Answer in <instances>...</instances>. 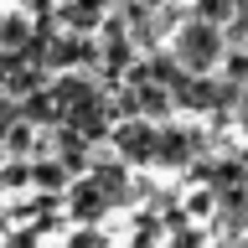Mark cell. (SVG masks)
<instances>
[{
    "mask_svg": "<svg viewBox=\"0 0 248 248\" xmlns=\"http://www.w3.org/2000/svg\"><path fill=\"white\" fill-rule=\"evenodd\" d=\"M222 46H228L222 21H207V16L191 11V21L176 26V57H181L191 73H212L217 62H222Z\"/></svg>",
    "mask_w": 248,
    "mask_h": 248,
    "instance_id": "cell-1",
    "label": "cell"
},
{
    "mask_svg": "<svg viewBox=\"0 0 248 248\" xmlns=\"http://www.w3.org/2000/svg\"><path fill=\"white\" fill-rule=\"evenodd\" d=\"M52 93H57V104H62V119H73V129L104 135V98H98V88H93L88 78H67Z\"/></svg>",
    "mask_w": 248,
    "mask_h": 248,
    "instance_id": "cell-2",
    "label": "cell"
},
{
    "mask_svg": "<svg viewBox=\"0 0 248 248\" xmlns=\"http://www.w3.org/2000/svg\"><path fill=\"white\" fill-rule=\"evenodd\" d=\"M114 145H119V160L129 166H155V150H160V129L150 119H124L114 129Z\"/></svg>",
    "mask_w": 248,
    "mask_h": 248,
    "instance_id": "cell-3",
    "label": "cell"
},
{
    "mask_svg": "<svg viewBox=\"0 0 248 248\" xmlns=\"http://www.w3.org/2000/svg\"><path fill=\"white\" fill-rule=\"evenodd\" d=\"M202 140L191 135V129H176V124H166L160 129V150H155V166H186L191 155H197Z\"/></svg>",
    "mask_w": 248,
    "mask_h": 248,
    "instance_id": "cell-4",
    "label": "cell"
},
{
    "mask_svg": "<svg viewBox=\"0 0 248 248\" xmlns=\"http://www.w3.org/2000/svg\"><path fill=\"white\" fill-rule=\"evenodd\" d=\"M108 207H114V202H108V191H104L98 181H93V176L73 186V217H78V222H98V217H104Z\"/></svg>",
    "mask_w": 248,
    "mask_h": 248,
    "instance_id": "cell-5",
    "label": "cell"
},
{
    "mask_svg": "<svg viewBox=\"0 0 248 248\" xmlns=\"http://www.w3.org/2000/svg\"><path fill=\"white\" fill-rule=\"evenodd\" d=\"M135 93H140V114H145V119H166V114H170V104H176V88L155 83V78H140V83H135Z\"/></svg>",
    "mask_w": 248,
    "mask_h": 248,
    "instance_id": "cell-6",
    "label": "cell"
},
{
    "mask_svg": "<svg viewBox=\"0 0 248 248\" xmlns=\"http://www.w3.org/2000/svg\"><path fill=\"white\" fill-rule=\"evenodd\" d=\"M124 166H129V160H124ZM124 166H119V160H114V166H108V160L93 166V181L108 191V202H135V181L124 176Z\"/></svg>",
    "mask_w": 248,
    "mask_h": 248,
    "instance_id": "cell-7",
    "label": "cell"
},
{
    "mask_svg": "<svg viewBox=\"0 0 248 248\" xmlns=\"http://www.w3.org/2000/svg\"><path fill=\"white\" fill-rule=\"evenodd\" d=\"M104 5H108V0H67L62 21H67L73 31H88V26H98V21H108V16H104Z\"/></svg>",
    "mask_w": 248,
    "mask_h": 248,
    "instance_id": "cell-8",
    "label": "cell"
},
{
    "mask_svg": "<svg viewBox=\"0 0 248 248\" xmlns=\"http://www.w3.org/2000/svg\"><path fill=\"white\" fill-rule=\"evenodd\" d=\"M21 114H26L31 124H57L62 119V104H57V93H31Z\"/></svg>",
    "mask_w": 248,
    "mask_h": 248,
    "instance_id": "cell-9",
    "label": "cell"
},
{
    "mask_svg": "<svg viewBox=\"0 0 248 248\" xmlns=\"http://www.w3.org/2000/svg\"><path fill=\"white\" fill-rule=\"evenodd\" d=\"M26 42H31V21H26V16H0V46L21 52Z\"/></svg>",
    "mask_w": 248,
    "mask_h": 248,
    "instance_id": "cell-10",
    "label": "cell"
},
{
    "mask_svg": "<svg viewBox=\"0 0 248 248\" xmlns=\"http://www.w3.org/2000/svg\"><path fill=\"white\" fill-rule=\"evenodd\" d=\"M67 170H73L67 160H42V166H31V181H36V186H62Z\"/></svg>",
    "mask_w": 248,
    "mask_h": 248,
    "instance_id": "cell-11",
    "label": "cell"
},
{
    "mask_svg": "<svg viewBox=\"0 0 248 248\" xmlns=\"http://www.w3.org/2000/svg\"><path fill=\"white\" fill-rule=\"evenodd\" d=\"M232 11H238V0H197V16L207 21H232Z\"/></svg>",
    "mask_w": 248,
    "mask_h": 248,
    "instance_id": "cell-12",
    "label": "cell"
},
{
    "mask_svg": "<svg viewBox=\"0 0 248 248\" xmlns=\"http://www.w3.org/2000/svg\"><path fill=\"white\" fill-rule=\"evenodd\" d=\"M222 67H228L232 83H248V46H232V57L222 62Z\"/></svg>",
    "mask_w": 248,
    "mask_h": 248,
    "instance_id": "cell-13",
    "label": "cell"
},
{
    "mask_svg": "<svg viewBox=\"0 0 248 248\" xmlns=\"http://www.w3.org/2000/svg\"><path fill=\"white\" fill-rule=\"evenodd\" d=\"M67 248H108V238L104 232H93V228H83V232H73V243Z\"/></svg>",
    "mask_w": 248,
    "mask_h": 248,
    "instance_id": "cell-14",
    "label": "cell"
},
{
    "mask_svg": "<svg viewBox=\"0 0 248 248\" xmlns=\"http://www.w3.org/2000/svg\"><path fill=\"white\" fill-rule=\"evenodd\" d=\"M16 119H21V108H16V104H11V98H0V129H11V124H16Z\"/></svg>",
    "mask_w": 248,
    "mask_h": 248,
    "instance_id": "cell-15",
    "label": "cell"
},
{
    "mask_svg": "<svg viewBox=\"0 0 248 248\" xmlns=\"http://www.w3.org/2000/svg\"><path fill=\"white\" fill-rule=\"evenodd\" d=\"M238 124L248 129V83H243V93H238Z\"/></svg>",
    "mask_w": 248,
    "mask_h": 248,
    "instance_id": "cell-16",
    "label": "cell"
}]
</instances>
